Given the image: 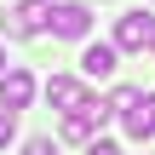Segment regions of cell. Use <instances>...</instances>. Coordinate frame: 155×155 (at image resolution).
Instances as JSON below:
<instances>
[{
    "label": "cell",
    "instance_id": "5",
    "mask_svg": "<svg viewBox=\"0 0 155 155\" xmlns=\"http://www.w3.org/2000/svg\"><path fill=\"white\" fill-rule=\"evenodd\" d=\"M115 63H121L115 40H92V46L81 52V75H86V81H109V75H115Z\"/></svg>",
    "mask_w": 155,
    "mask_h": 155
},
{
    "label": "cell",
    "instance_id": "8",
    "mask_svg": "<svg viewBox=\"0 0 155 155\" xmlns=\"http://www.w3.org/2000/svg\"><path fill=\"white\" fill-rule=\"evenodd\" d=\"M12 138H17V109H6V104H0V150H6Z\"/></svg>",
    "mask_w": 155,
    "mask_h": 155
},
{
    "label": "cell",
    "instance_id": "1",
    "mask_svg": "<svg viewBox=\"0 0 155 155\" xmlns=\"http://www.w3.org/2000/svg\"><path fill=\"white\" fill-rule=\"evenodd\" d=\"M46 29L58 40H86L92 35V12L81 0H58V6H46Z\"/></svg>",
    "mask_w": 155,
    "mask_h": 155
},
{
    "label": "cell",
    "instance_id": "11",
    "mask_svg": "<svg viewBox=\"0 0 155 155\" xmlns=\"http://www.w3.org/2000/svg\"><path fill=\"white\" fill-rule=\"evenodd\" d=\"M86 155H121V150H115L109 138H92V144H86Z\"/></svg>",
    "mask_w": 155,
    "mask_h": 155
},
{
    "label": "cell",
    "instance_id": "13",
    "mask_svg": "<svg viewBox=\"0 0 155 155\" xmlns=\"http://www.w3.org/2000/svg\"><path fill=\"white\" fill-rule=\"evenodd\" d=\"M150 52H155V40H150Z\"/></svg>",
    "mask_w": 155,
    "mask_h": 155
},
{
    "label": "cell",
    "instance_id": "6",
    "mask_svg": "<svg viewBox=\"0 0 155 155\" xmlns=\"http://www.w3.org/2000/svg\"><path fill=\"white\" fill-rule=\"evenodd\" d=\"M121 121H127V132L144 144V138H155V92H138L127 109H121Z\"/></svg>",
    "mask_w": 155,
    "mask_h": 155
},
{
    "label": "cell",
    "instance_id": "9",
    "mask_svg": "<svg viewBox=\"0 0 155 155\" xmlns=\"http://www.w3.org/2000/svg\"><path fill=\"white\" fill-rule=\"evenodd\" d=\"M132 98H138V86H115V92H109V109H115V115H121V109H127V104H132Z\"/></svg>",
    "mask_w": 155,
    "mask_h": 155
},
{
    "label": "cell",
    "instance_id": "2",
    "mask_svg": "<svg viewBox=\"0 0 155 155\" xmlns=\"http://www.w3.org/2000/svg\"><path fill=\"white\" fill-rule=\"evenodd\" d=\"M150 40H155V17L150 12H127L115 23V52H144Z\"/></svg>",
    "mask_w": 155,
    "mask_h": 155
},
{
    "label": "cell",
    "instance_id": "12",
    "mask_svg": "<svg viewBox=\"0 0 155 155\" xmlns=\"http://www.w3.org/2000/svg\"><path fill=\"white\" fill-rule=\"evenodd\" d=\"M0 69H6V52H0Z\"/></svg>",
    "mask_w": 155,
    "mask_h": 155
},
{
    "label": "cell",
    "instance_id": "4",
    "mask_svg": "<svg viewBox=\"0 0 155 155\" xmlns=\"http://www.w3.org/2000/svg\"><path fill=\"white\" fill-rule=\"evenodd\" d=\"M40 29H46V0H23V6L6 12V35H17V40H29Z\"/></svg>",
    "mask_w": 155,
    "mask_h": 155
},
{
    "label": "cell",
    "instance_id": "3",
    "mask_svg": "<svg viewBox=\"0 0 155 155\" xmlns=\"http://www.w3.org/2000/svg\"><path fill=\"white\" fill-rule=\"evenodd\" d=\"M35 92H40V86H35V75H29V69H17V63H12V69H0V104H6V109H29V104H35Z\"/></svg>",
    "mask_w": 155,
    "mask_h": 155
},
{
    "label": "cell",
    "instance_id": "10",
    "mask_svg": "<svg viewBox=\"0 0 155 155\" xmlns=\"http://www.w3.org/2000/svg\"><path fill=\"white\" fill-rule=\"evenodd\" d=\"M17 155H58V144H52V138H29Z\"/></svg>",
    "mask_w": 155,
    "mask_h": 155
},
{
    "label": "cell",
    "instance_id": "7",
    "mask_svg": "<svg viewBox=\"0 0 155 155\" xmlns=\"http://www.w3.org/2000/svg\"><path fill=\"white\" fill-rule=\"evenodd\" d=\"M40 92H46V104H52V109H63V115H69V109H75L81 98H86V86H81L75 75H52V81H46Z\"/></svg>",
    "mask_w": 155,
    "mask_h": 155
}]
</instances>
